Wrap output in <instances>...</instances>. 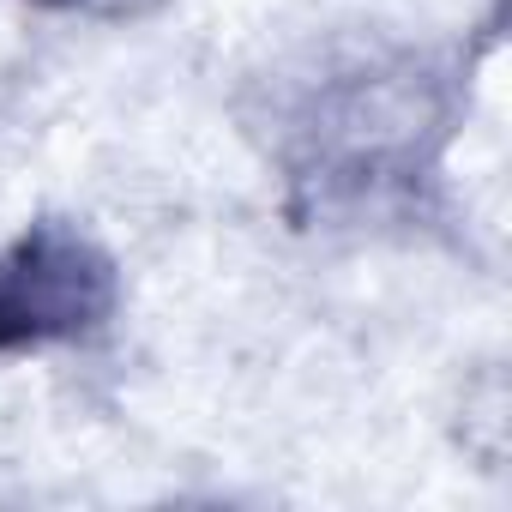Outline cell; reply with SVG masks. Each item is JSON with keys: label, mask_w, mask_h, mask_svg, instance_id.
<instances>
[{"label": "cell", "mask_w": 512, "mask_h": 512, "mask_svg": "<svg viewBox=\"0 0 512 512\" xmlns=\"http://www.w3.org/2000/svg\"><path fill=\"white\" fill-rule=\"evenodd\" d=\"M121 308L115 253L79 223L43 217L0 253V362L79 344Z\"/></svg>", "instance_id": "1"}, {"label": "cell", "mask_w": 512, "mask_h": 512, "mask_svg": "<svg viewBox=\"0 0 512 512\" xmlns=\"http://www.w3.org/2000/svg\"><path fill=\"white\" fill-rule=\"evenodd\" d=\"M43 7H85V0H43Z\"/></svg>", "instance_id": "2"}]
</instances>
